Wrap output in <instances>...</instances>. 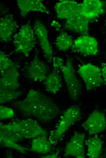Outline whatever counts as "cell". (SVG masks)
<instances>
[{"label":"cell","mask_w":106,"mask_h":158,"mask_svg":"<svg viewBox=\"0 0 106 158\" xmlns=\"http://www.w3.org/2000/svg\"><path fill=\"white\" fill-rule=\"evenodd\" d=\"M11 104L23 116L43 122L52 120L59 112L58 106L51 99L34 89L29 91L24 99Z\"/></svg>","instance_id":"6da1fadb"},{"label":"cell","mask_w":106,"mask_h":158,"mask_svg":"<svg viewBox=\"0 0 106 158\" xmlns=\"http://www.w3.org/2000/svg\"><path fill=\"white\" fill-rule=\"evenodd\" d=\"M47 135L46 131L36 121L30 118L0 125V139L7 143H16L25 139Z\"/></svg>","instance_id":"7a4b0ae2"},{"label":"cell","mask_w":106,"mask_h":158,"mask_svg":"<svg viewBox=\"0 0 106 158\" xmlns=\"http://www.w3.org/2000/svg\"><path fill=\"white\" fill-rule=\"evenodd\" d=\"M30 21V20L23 25L14 36L13 43L15 49L12 53H21L25 57H28L35 47V34Z\"/></svg>","instance_id":"3957f363"},{"label":"cell","mask_w":106,"mask_h":158,"mask_svg":"<svg viewBox=\"0 0 106 158\" xmlns=\"http://www.w3.org/2000/svg\"><path fill=\"white\" fill-rule=\"evenodd\" d=\"M80 116V109L77 105L68 108L63 114L55 129L51 131L48 137L52 145L56 144L69 128L77 121Z\"/></svg>","instance_id":"277c9868"},{"label":"cell","mask_w":106,"mask_h":158,"mask_svg":"<svg viewBox=\"0 0 106 158\" xmlns=\"http://www.w3.org/2000/svg\"><path fill=\"white\" fill-rule=\"evenodd\" d=\"M60 69L70 98L73 101H77L81 93L82 86L76 74L72 60L67 59L65 64Z\"/></svg>","instance_id":"5b68a950"},{"label":"cell","mask_w":106,"mask_h":158,"mask_svg":"<svg viewBox=\"0 0 106 158\" xmlns=\"http://www.w3.org/2000/svg\"><path fill=\"white\" fill-rule=\"evenodd\" d=\"M78 73L83 79L87 90L91 91L100 86L103 82L101 70L91 64L81 66Z\"/></svg>","instance_id":"8992f818"},{"label":"cell","mask_w":106,"mask_h":158,"mask_svg":"<svg viewBox=\"0 0 106 158\" xmlns=\"http://www.w3.org/2000/svg\"><path fill=\"white\" fill-rule=\"evenodd\" d=\"M72 50L84 56H96L98 53V43L94 37L84 35L75 40Z\"/></svg>","instance_id":"52a82bcc"},{"label":"cell","mask_w":106,"mask_h":158,"mask_svg":"<svg viewBox=\"0 0 106 158\" xmlns=\"http://www.w3.org/2000/svg\"><path fill=\"white\" fill-rule=\"evenodd\" d=\"M33 29L45 58L48 61L50 62L53 57V52L46 27L41 20H37L34 22Z\"/></svg>","instance_id":"ba28073f"},{"label":"cell","mask_w":106,"mask_h":158,"mask_svg":"<svg viewBox=\"0 0 106 158\" xmlns=\"http://www.w3.org/2000/svg\"><path fill=\"white\" fill-rule=\"evenodd\" d=\"M85 138L84 133L80 132H75L66 145L64 150V156L85 158Z\"/></svg>","instance_id":"9c48e42d"},{"label":"cell","mask_w":106,"mask_h":158,"mask_svg":"<svg viewBox=\"0 0 106 158\" xmlns=\"http://www.w3.org/2000/svg\"><path fill=\"white\" fill-rule=\"evenodd\" d=\"M82 126L90 135L97 134L104 131L106 127V118L102 112L97 110L93 112L83 123Z\"/></svg>","instance_id":"30bf717a"},{"label":"cell","mask_w":106,"mask_h":158,"mask_svg":"<svg viewBox=\"0 0 106 158\" xmlns=\"http://www.w3.org/2000/svg\"><path fill=\"white\" fill-rule=\"evenodd\" d=\"M54 8L56 16L59 19L66 20L81 14L80 4L74 0H60L56 3Z\"/></svg>","instance_id":"8fae6325"},{"label":"cell","mask_w":106,"mask_h":158,"mask_svg":"<svg viewBox=\"0 0 106 158\" xmlns=\"http://www.w3.org/2000/svg\"><path fill=\"white\" fill-rule=\"evenodd\" d=\"M0 89L17 91L20 87L19 73L16 64L0 72Z\"/></svg>","instance_id":"7c38bea8"},{"label":"cell","mask_w":106,"mask_h":158,"mask_svg":"<svg viewBox=\"0 0 106 158\" xmlns=\"http://www.w3.org/2000/svg\"><path fill=\"white\" fill-rule=\"evenodd\" d=\"M18 23L12 14H7L0 19V40L3 43L12 40L14 33L18 28Z\"/></svg>","instance_id":"4fadbf2b"},{"label":"cell","mask_w":106,"mask_h":158,"mask_svg":"<svg viewBox=\"0 0 106 158\" xmlns=\"http://www.w3.org/2000/svg\"><path fill=\"white\" fill-rule=\"evenodd\" d=\"M80 13L88 19L99 16L105 12V3L99 0H84L80 4Z\"/></svg>","instance_id":"5bb4252c"},{"label":"cell","mask_w":106,"mask_h":158,"mask_svg":"<svg viewBox=\"0 0 106 158\" xmlns=\"http://www.w3.org/2000/svg\"><path fill=\"white\" fill-rule=\"evenodd\" d=\"M48 66L35 55L27 69L28 78L35 81H44L48 75Z\"/></svg>","instance_id":"9a60e30c"},{"label":"cell","mask_w":106,"mask_h":158,"mask_svg":"<svg viewBox=\"0 0 106 158\" xmlns=\"http://www.w3.org/2000/svg\"><path fill=\"white\" fill-rule=\"evenodd\" d=\"M89 20L81 14L71 17L66 20L65 28L83 35H87L89 30Z\"/></svg>","instance_id":"2e32d148"},{"label":"cell","mask_w":106,"mask_h":158,"mask_svg":"<svg viewBox=\"0 0 106 158\" xmlns=\"http://www.w3.org/2000/svg\"><path fill=\"white\" fill-rule=\"evenodd\" d=\"M20 16L24 18L30 12H37L49 14L50 12L41 0H17Z\"/></svg>","instance_id":"e0dca14e"},{"label":"cell","mask_w":106,"mask_h":158,"mask_svg":"<svg viewBox=\"0 0 106 158\" xmlns=\"http://www.w3.org/2000/svg\"><path fill=\"white\" fill-rule=\"evenodd\" d=\"M87 147V155L90 158H98L100 156L103 145L101 140L97 134L85 140Z\"/></svg>","instance_id":"ac0fdd59"},{"label":"cell","mask_w":106,"mask_h":158,"mask_svg":"<svg viewBox=\"0 0 106 158\" xmlns=\"http://www.w3.org/2000/svg\"><path fill=\"white\" fill-rule=\"evenodd\" d=\"M44 84L47 91L54 94L58 92L62 86L61 77L58 70H54L48 74Z\"/></svg>","instance_id":"d6986e66"},{"label":"cell","mask_w":106,"mask_h":158,"mask_svg":"<svg viewBox=\"0 0 106 158\" xmlns=\"http://www.w3.org/2000/svg\"><path fill=\"white\" fill-rule=\"evenodd\" d=\"M52 145L47 136H40L33 139L30 149L32 152L45 154L51 151Z\"/></svg>","instance_id":"ffe728a7"},{"label":"cell","mask_w":106,"mask_h":158,"mask_svg":"<svg viewBox=\"0 0 106 158\" xmlns=\"http://www.w3.org/2000/svg\"><path fill=\"white\" fill-rule=\"evenodd\" d=\"M73 43L70 36L66 32H61L56 38L55 43L59 50L65 51L72 47Z\"/></svg>","instance_id":"44dd1931"},{"label":"cell","mask_w":106,"mask_h":158,"mask_svg":"<svg viewBox=\"0 0 106 158\" xmlns=\"http://www.w3.org/2000/svg\"><path fill=\"white\" fill-rule=\"evenodd\" d=\"M23 91H11L0 89V104L5 103L23 95Z\"/></svg>","instance_id":"7402d4cb"},{"label":"cell","mask_w":106,"mask_h":158,"mask_svg":"<svg viewBox=\"0 0 106 158\" xmlns=\"http://www.w3.org/2000/svg\"><path fill=\"white\" fill-rule=\"evenodd\" d=\"M15 64L4 52L0 51V72H3Z\"/></svg>","instance_id":"603a6c76"},{"label":"cell","mask_w":106,"mask_h":158,"mask_svg":"<svg viewBox=\"0 0 106 158\" xmlns=\"http://www.w3.org/2000/svg\"><path fill=\"white\" fill-rule=\"evenodd\" d=\"M15 115L12 109L2 105L0 106V119L1 120L11 118Z\"/></svg>","instance_id":"cb8c5ba5"},{"label":"cell","mask_w":106,"mask_h":158,"mask_svg":"<svg viewBox=\"0 0 106 158\" xmlns=\"http://www.w3.org/2000/svg\"><path fill=\"white\" fill-rule=\"evenodd\" d=\"M53 67L54 70H58V69L64 65L63 59L59 57H53L52 59Z\"/></svg>","instance_id":"d4e9b609"},{"label":"cell","mask_w":106,"mask_h":158,"mask_svg":"<svg viewBox=\"0 0 106 158\" xmlns=\"http://www.w3.org/2000/svg\"><path fill=\"white\" fill-rule=\"evenodd\" d=\"M59 151H58L55 153L42 156V158H59Z\"/></svg>","instance_id":"484cf974"},{"label":"cell","mask_w":106,"mask_h":158,"mask_svg":"<svg viewBox=\"0 0 106 158\" xmlns=\"http://www.w3.org/2000/svg\"><path fill=\"white\" fill-rule=\"evenodd\" d=\"M101 72L103 81L106 85V64L102 67Z\"/></svg>","instance_id":"4316f807"},{"label":"cell","mask_w":106,"mask_h":158,"mask_svg":"<svg viewBox=\"0 0 106 158\" xmlns=\"http://www.w3.org/2000/svg\"><path fill=\"white\" fill-rule=\"evenodd\" d=\"M51 25L52 27L55 28L57 30H58L61 27V25L58 22L55 20H53L51 22Z\"/></svg>","instance_id":"83f0119b"},{"label":"cell","mask_w":106,"mask_h":158,"mask_svg":"<svg viewBox=\"0 0 106 158\" xmlns=\"http://www.w3.org/2000/svg\"><path fill=\"white\" fill-rule=\"evenodd\" d=\"M105 25H106V19L105 21Z\"/></svg>","instance_id":"f1b7e54d"},{"label":"cell","mask_w":106,"mask_h":158,"mask_svg":"<svg viewBox=\"0 0 106 158\" xmlns=\"http://www.w3.org/2000/svg\"><path fill=\"white\" fill-rule=\"evenodd\" d=\"M105 157H106V154H105Z\"/></svg>","instance_id":"f546056e"}]
</instances>
